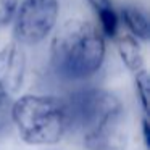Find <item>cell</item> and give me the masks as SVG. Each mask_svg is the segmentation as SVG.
Returning a JSON list of instances; mask_svg holds the SVG:
<instances>
[{
  "label": "cell",
  "mask_w": 150,
  "mask_h": 150,
  "mask_svg": "<svg viewBox=\"0 0 150 150\" xmlns=\"http://www.w3.org/2000/svg\"><path fill=\"white\" fill-rule=\"evenodd\" d=\"M57 20L58 0H24L15 13V39L23 45L42 42L55 28Z\"/></svg>",
  "instance_id": "obj_4"
},
{
  "label": "cell",
  "mask_w": 150,
  "mask_h": 150,
  "mask_svg": "<svg viewBox=\"0 0 150 150\" xmlns=\"http://www.w3.org/2000/svg\"><path fill=\"white\" fill-rule=\"evenodd\" d=\"M26 73V53L21 44L11 42L0 50V89L8 95L20 91Z\"/></svg>",
  "instance_id": "obj_5"
},
{
  "label": "cell",
  "mask_w": 150,
  "mask_h": 150,
  "mask_svg": "<svg viewBox=\"0 0 150 150\" xmlns=\"http://www.w3.org/2000/svg\"><path fill=\"white\" fill-rule=\"evenodd\" d=\"M142 134H144V142H145L147 149H150V124L147 116L142 120Z\"/></svg>",
  "instance_id": "obj_13"
},
{
  "label": "cell",
  "mask_w": 150,
  "mask_h": 150,
  "mask_svg": "<svg viewBox=\"0 0 150 150\" xmlns=\"http://www.w3.org/2000/svg\"><path fill=\"white\" fill-rule=\"evenodd\" d=\"M87 2L91 4V7L95 10V13H100V11H103V10L113 8L110 0H87Z\"/></svg>",
  "instance_id": "obj_12"
},
{
  "label": "cell",
  "mask_w": 150,
  "mask_h": 150,
  "mask_svg": "<svg viewBox=\"0 0 150 150\" xmlns=\"http://www.w3.org/2000/svg\"><path fill=\"white\" fill-rule=\"evenodd\" d=\"M11 123L29 145H52L69 131L65 100L50 95H23L13 103Z\"/></svg>",
  "instance_id": "obj_3"
},
{
  "label": "cell",
  "mask_w": 150,
  "mask_h": 150,
  "mask_svg": "<svg viewBox=\"0 0 150 150\" xmlns=\"http://www.w3.org/2000/svg\"><path fill=\"white\" fill-rule=\"evenodd\" d=\"M98 18H100V26L103 34H107L108 37H116L118 33V15L115 13L113 8H108V10H103L100 13H97Z\"/></svg>",
  "instance_id": "obj_10"
},
{
  "label": "cell",
  "mask_w": 150,
  "mask_h": 150,
  "mask_svg": "<svg viewBox=\"0 0 150 150\" xmlns=\"http://www.w3.org/2000/svg\"><path fill=\"white\" fill-rule=\"evenodd\" d=\"M115 39H116L118 53H120L123 63L126 65V68L134 73L144 69V53L137 39H134L131 34H123Z\"/></svg>",
  "instance_id": "obj_6"
},
{
  "label": "cell",
  "mask_w": 150,
  "mask_h": 150,
  "mask_svg": "<svg viewBox=\"0 0 150 150\" xmlns=\"http://www.w3.org/2000/svg\"><path fill=\"white\" fill-rule=\"evenodd\" d=\"M69 129H74L91 150H123L121 103L103 89L79 91L66 100Z\"/></svg>",
  "instance_id": "obj_1"
},
{
  "label": "cell",
  "mask_w": 150,
  "mask_h": 150,
  "mask_svg": "<svg viewBox=\"0 0 150 150\" xmlns=\"http://www.w3.org/2000/svg\"><path fill=\"white\" fill-rule=\"evenodd\" d=\"M18 0H0V26H7L15 18Z\"/></svg>",
  "instance_id": "obj_11"
},
{
  "label": "cell",
  "mask_w": 150,
  "mask_h": 150,
  "mask_svg": "<svg viewBox=\"0 0 150 150\" xmlns=\"http://www.w3.org/2000/svg\"><path fill=\"white\" fill-rule=\"evenodd\" d=\"M121 18L127 26V29L131 31L134 39H140L144 42L150 39L149 20L140 10H137L136 7H124L121 11Z\"/></svg>",
  "instance_id": "obj_7"
},
{
  "label": "cell",
  "mask_w": 150,
  "mask_h": 150,
  "mask_svg": "<svg viewBox=\"0 0 150 150\" xmlns=\"http://www.w3.org/2000/svg\"><path fill=\"white\" fill-rule=\"evenodd\" d=\"M103 58L105 40L89 21L68 20L52 40V65L63 78H89L100 69Z\"/></svg>",
  "instance_id": "obj_2"
},
{
  "label": "cell",
  "mask_w": 150,
  "mask_h": 150,
  "mask_svg": "<svg viewBox=\"0 0 150 150\" xmlns=\"http://www.w3.org/2000/svg\"><path fill=\"white\" fill-rule=\"evenodd\" d=\"M136 94L139 98L142 110L149 115V98H150V78L145 69H140L136 73Z\"/></svg>",
  "instance_id": "obj_8"
},
{
  "label": "cell",
  "mask_w": 150,
  "mask_h": 150,
  "mask_svg": "<svg viewBox=\"0 0 150 150\" xmlns=\"http://www.w3.org/2000/svg\"><path fill=\"white\" fill-rule=\"evenodd\" d=\"M11 108H13V102L10 95L4 89H0V134L11 126Z\"/></svg>",
  "instance_id": "obj_9"
}]
</instances>
